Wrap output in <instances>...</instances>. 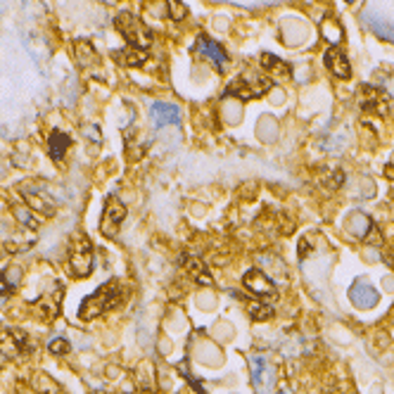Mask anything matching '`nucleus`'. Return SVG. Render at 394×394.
Segmentation results:
<instances>
[{
    "mask_svg": "<svg viewBox=\"0 0 394 394\" xmlns=\"http://www.w3.org/2000/svg\"><path fill=\"white\" fill-rule=\"evenodd\" d=\"M36 240V221L26 207L12 204L8 212H0V245L3 252L17 254L21 249H29Z\"/></svg>",
    "mask_w": 394,
    "mask_h": 394,
    "instance_id": "obj_1",
    "label": "nucleus"
},
{
    "mask_svg": "<svg viewBox=\"0 0 394 394\" xmlns=\"http://www.w3.org/2000/svg\"><path fill=\"white\" fill-rule=\"evenodd\" d=\"M121 302H124V287H121L119 280H109V283H105L102 287H98L93 295H88L83 299L79 316H81V321H93V319H98V316L112 312V309L119 307Z\"/></svg>",
    "mask_w": 394,
    "mask_h": 394,
    "instance_id": "obj_2",
    "label": "nucleus"
},
{
    "mask_svg": "<svg viewBox=\"0 0 394 394\" xmlns=\"http://www.w3.org/2000/svg\"><path fill=\"white\" fill-rule=\"evenodd\" d=\"M114 26H116V31H119L121 36L129 41V46L136 48V50H143V53H145V50L154 43L152 29H150L141 17H136L131 12H119V15H116L114 17Z\"/></svg>",
    "mask_w": 394,
    "mask_h": 394,
    "instance_id": "obj_3",
    "label": "nucleus"
},
{
    "mask_svg": "<svg viewBox=\"0 0 394 394\" xmlns=\"http://www.w3.org/2000/svg\"><path fill=\"white\" fill-rule=\"evenodd\" d=\"M19 192L24 197L26 207L38 214L53 216L57 212V199L53 195V188L43 181H24L19 183Z\"/></svg>",
    "mask_w": 394,
    "mask_h": 394,
    "instance_id": "obj_4",
    "label": "nucleus"
},
{
    "mask_svg": "<svg viewBox=\"0 0 394 394\" xmlns=\"http://www.w3.org/2000/svg\"><path fill=\"white\" fill-rule=\"evenodd\" d=\"M271 88V79L264 74H257V71H245L238 79H233L226 88V96L229 98H238V100H254L262 98L264 93H269Z\"/></svg>",
    "mask_w": 394,
    "mask_h": 394,
    "instance_id": "obj_5",
    "label": "nucleus"
},
{
    "mask_svg": "<svg viewBox=\"0 0 394 394\" xmlns=\"http://www.w3.org/2000/svg\"><path fill=\"white\" fill-rule=\"evenodd\" d=\"M31 340L24 330H0V366L31 354Z\"/></svg>",
    "mask_w": 394,
    "mask_h": 394,
    "instance_id": "obj_6",
    "label": "nucleus"
},
{
    "mask_svg": "<svg viewBox=\"0 0 394 394\" xmlns=\"http://www.w3.org/2000/svg\"><path fill=\"white\" fill-rule=\"evenodd\" d=\"M249 370H252V387L257 394H276V366L264 357L249 359Z\"/></svg>",
    "mask_w": 394,
    "mask_h": 394,
    "instance_id": "obj_7",
    "label": "nucleus"
},
{
    "mask_svg": "<svg viewBox=\"0 0 394 394\" xmlns=\"http://www.w3.org/2000/svg\"><path fill=\"white\" fill-rule=\"evenodd\" d=\"M69 266L76 278H86L93 271V247L86 235H79L69 247Z\"/></svg>",
    "mask_w": 394,
    "mask_h": 394,
    "instance_id": "obj_8",
    "label": "nucleus"
},
{
    "mask_svg": "<svg viewBox=\"0 0 394 394\" xmlns=\"http://www.w3.org/2000/svg\"><path fill=\"white\" fill-rule=\"evenodd\" d=\"M126 219V207L116 195H107L105 199V209H102V219H100V233L107 238H114L119 233L121 224Z\"/></svg>",
    "mask_w": 394,
    "mask_h": 394,
    "instance_id": "obj_9",
    "label": "nucleus"
},
{
    "mask_svg": "<svg viewBox=\"0 0 394 394\" xmlns=\"http://www.w3.org/2000/svg\"><path fill=\"white\" fill-rule=\"evenodd\" d=\"M359 102H361L364 112H373V114H380V116L390 112V96L375 86L359 88Z\"/></svg>",
    "mask_w": 394,
    "mask_h": 394,
    "instance_id": "obj_10",
    "label": "nucleus"
},
{
    "mask_svg": "<svg viewBox=\"0 0 394 394\" xmlns=\"http://www.w3.org/2000/svg\"><path fill=\"white\" fill-rule=\"evenodd\" d=\"M74 55H76V64L81 66L86 74L100 76V69H102V60H100L98 50L93 48L91 41H76L74 43Z\"/></svg>",
    "mask_w": 394,
    "mask_h": 394,
    "instance_id": "obj_11",
    "label": "nucleus"
},
{
    "mask_svg": "<svg viewBox=\"0 0 394 394\" xmlns=\"http://www.w3.org/2000/svg\"><path fill=\"white\" fill-rule=\"evenodd\" d=\"M242 283H245V287L249 292H252L254 297H264V299H276V287L274 283H271L266 276L262 274L259 269H252L245 274V278H242Z\"/></svg>",
    "mask_w": 394,
    "mask_h": 394,
    "instance_id": "obj_12",
    "label": "nucleus"
},
{
    "mask_svg": "<svg viewBox=\"0 0 394 394\" xmlns=\"http://www.w3.org/2000/svg\"><path fill=\"white\" fill-rule=\"evenodd\" d=\"M349 299H352L357 309H373L380 297H378V290H375V287H370L368 283H364V280H357L352 287H349Z\"/></svg>",
    "mask_w": 394,
    "mask_h": 394,
    "instance_id": "obj_13",
    "label": "nucleus"
},
{
    "mask_svg": "<svg viewBox=\"0 0 394 394\" xmlns=\"http://www.w3.org/2000/svg\"><path fill=\"white\" fill-rule=\"evenodd\" d=\"M323 62L330 69V74H335L337 79H349L352 76V66H349L347 55L340 48H328L323 55Z\"/></svg>",
    "mask_w": 394,
    "mask_h": 394,
    "instance_id": "obj_14",
    "label": "nucleus"
},
{
    "mask_svg": "<svg viewBox=\"0 0 394 394\" xmlns=\"http://www.w3.org/2000/svg\"><path fill=\"white\" fill-rule=\"evenodd\" d=\"M197 53L204 55V57H207L209 62H214L219 69H224L226 62H229V55H226V50L221 48L216 41H212V38H207V36L197 38Z\"/></svg>",
    "mask_w": 394,
    "mask_h": 394,
    "instance_id": "obj_15",
    "label": "nucleus"
},
{
    "mask_svg": "<svg viewBox=\"0 0 394 394\" xmlns=\"http://www.w3.org/2000/svg\"><path fill=\"white\" fill-rule=\"evenodd\" d=\"M183 262V269L188 271V276H190L192 280L199 283V285H212V274L207 271V266H204V262L199 257H190V254H183L181 257Z\"/></svg>",
    "mask_w": 394,
    "mask_h": 394,
    "instance_id": "obj_16",
    "label": "nucleus"
},
{
    "mask_svg": "<svg viewBox=\"0 0 394 394\" xmlns=\"http://www.w3.org/2000/svg\"><path fill=\"white\" fill-rule=\"evenodd\" d=\"M152 121H154V126H176L181 121V112H179V107L176 105H169V102H154L152 105Z\"/></svg>",
    "mask_w": 394,
    "mask_h": 394,
    "instance_id": "obj_17",
    "label": "nucleus"
},
{
    "mask_svg": "<svg viewBox=\"0 0 394 394\" xmlns=\"http://www.w3.org/2000/svg\"><path fill=\"white\" fill-rule=\"evenodd\" d=\"M69 145H71V138L66 136L64 131H57V129L50 131V136H48V154H50V159H53V162H62Z\"/></svg>",
    "mask_w": 394,
    "mask_h": 394,
    "instance_id": "obj_18",
    "label": "nucleus"
},
{
    "mask_svg": "<svg viewBox=\"0 0 394 394\" xmlns=\"http://www.w3.org/2000/svg\"><path fill=\"white\" fill-rule=\"evenodd\" d=\"M347 229L354 238H359V240H368V235L373 233V221L361 212H354L349 214L347 219Z\"/></svg>",
    "mask_w": 394,
    "mask_h": 394,
    "instance_id": "obj_19",
    "label": "nucleus"
},
{
    "mask_svg": "<svg viewBox=\"0 0 394 394\" xmlns=\"http://www.w3.org/2000/svg\"><path fill=\"white\" fill-rule=\"evenodd\" d=\"M19 278H21L19 266H8L5 271H0V297L12 295L17 285H19Z\"/></svg>",
    "mask_w": 394,
    "mask_h": 394,
    "instance_id": "obj_20",
    "label": "nucleus"
},
{
    "mask_svg": "<svg viewBox=\"0 0 394 394\" xmlns=\"http://www.w3.org/2000/svg\"><path fill=\"white\" fill-rule=\"evenodd\" d=\"M60 297H62V287L60 285H55V292H53V297H41L36 302V309L41 312V319H46L50 321L53 319L55 314H57V309H60Z\"/></svg>",
    "mask_w": 394,
    "mask_h": 394,
    "instance_id": "obj_21",
    "label": "nucleus"
},
{
    "mask_svg": "<svg viewBox=\"0 0 394 394\" xmlns=\"http://www.w3.org/2000/svg\"><path fill=\"white\" fill-rule=\"evenodd\" d=\"M321 33H323V38L330 43V46H337V43L342 41V36H345V31H342L340 21H337L332 15H328L323 21H321Z\"/></svg>",
    "mask_w": 394,
    "mask_h": 394,
    "instance_id": "obj_22",
    "label": "nucleus"
},
{
    "mask_svg": "<svg viewBox=\"0 0 394 394\" xmlns=\"http://www.w3.org/2000/svg\"><path fill=\"white\" fill-rule=\"evenodd\" d=\"M114 55V62L121 64V66H138L147 60V55L143 50H136V48H126V50H116Z\"/></svg>",
    "mask_w": 394,
    "mask_h": 394,
    "instance_id": "obj_23",
    "label": "nucleus"
},
{
    "mask_svg": "<svg viewBox=\"0 0 394 394\" xmlns=\"http://www.w3.org/2000/svg\"><path fill=\"white\" fill-rule=\"evenodd\" d=\"M31 385L36 387V390L41 392V394H66V392L60 390L57 382H55V380L50 378V375H46V373H38L36 378H33Z\"/></svg>",
    "mask_w": 394,
    "mask_h": 394,
    "instance_id": "obj_24",
    "label": "nucleus"
},
{
    "mask_svg": "<svg viewBox=\"0 0 394 394\" xmlns=\"http://www.w3.org/2000/svg\"><path fill=\"white\" fill-rule=\"evenodd\" d=\"M262 66H264V69H269V71H276L278 76H287V74H290V66L283 62V60L276 57V55H271V53H264L262 55Z\"/></svg>",
    "mask_w": 394,
    "mask_h": 394,
    "instance_id": "obj_25",
    "label": "nucleus"
},
{
    "mask_svg": "<svg viewBox=\"0 0 394 394\" xmlns=\"http://www.w3.org/2000/svg\"><path fill=\"white\" fill-rule=\"evenodd\" d=\"M247 309H249V314L254 316V321H266L271 314H274V307H271V304H264V302H249Z\"/></svg>",
    "mask_w": 394,
    "mask_h": 394,
    "instance_id": "obj_26",
    "label": "nucleus"
},
{
    "mask_svg": "<svg viewBox=\"0 0 394 394\" xmlns=\"http://www.w3.org/2000/svg\"><path fill=\"white\" fill-rule=\"evenodd\" d=\"M370 26H373L375 31L380 33L382 38H387V41H394V24H390V21H382V19H373L370 21Z\"/></svg>",
    "mask_w": 394,
    "mask_h": 394,
    "instance_id": "obj_27",
    "label": "nucleus"
},
{
    "mask_svg": "<svg viewBox=\"0 0 394 394\" xmlns=\"http://www.w3.org/2000/svg\"><path fill=\"white\" fill-rule=\"evenodd\" d=\"M166 10H169V17L171 19H176V21H181L183 17H186V12H188V8L183 3H176V0H169V3H166Z\"/></svg>",
    "mask_w": 394,
    "mask_h": 394,
    "instance_id": "obj_28",
    "label": "nucleus"
},
{
    "mask_svg": "<svg viewBox=\"0 0 394 394\" xmlns=\"http://www.w3.org/2000/svg\"><path fill=\"white\" fill-rule=\"evenodd\" d=\"M69 349H71V345H69L66 340H62V337H55V340L48 345V352H50V354H57V357H64V354L69 352Z\"/></svg>",
    "mask_w": 394,
    "mask_h": 394,
    "instance_id": "obj_29",
    "label": "nucleus"
},
{
    "mask_svg": "<svg viewBox=\"0 0 394 394\" xmlns=\"http://www.w3.org/2000/svg\"><path fill=\"white\" fill-rule=\"evenodd\" d=\"M387 93H390V96H394V76H390V79H387Z\"/></svg>",
    "mask_w": 394,
    "mask_h": 394,
    "instance_id": "obj_30",
    "label": "nucleus"
}]
</instances>
